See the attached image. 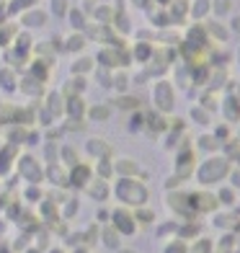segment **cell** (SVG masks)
Masks as SVG:
<instances>
[{"mask_svg":"<svg viewBox=\"0 0 240 253\" xmlns=\"http://www.w3.org/2000/svg\"><path fill=\"white\" fill-rule=\"evenodd\" d=\"M225 173H227V160L214 158V160H207V163H204V168H201V181H207V183L220 181Z\"/></svg>","mask_w":240,"mask_h":253,"instance_id":"cell-1","label":"cell"},{"mask_svg":"<svg viewBox=\"0 0 240 253\" xmlns=\"http://www.w3.org/2000/svg\"><path fill=\"white\" fill-rule=\"evenodd\" d=\"M235 183H238V186H240V173H235Z\"/></svg>","mask_w":240,"mask_h":253,"instance_id":"cell-3","label":"cell"},{"mask_svg":"<svg viewBox=\"0 0 240 253\" xmlns=\"http://www.w3.org/2000/svg\"><path fill=\"white\" fill-rule=\"evenodd\" d=\"M158 96H160V106H170V93H168V88H163V85H160L158 88Z\"/></svg>","mask_w":240,"mask_h":253,"instance_id":"cell-2","label":"cell"}]
</instances>
